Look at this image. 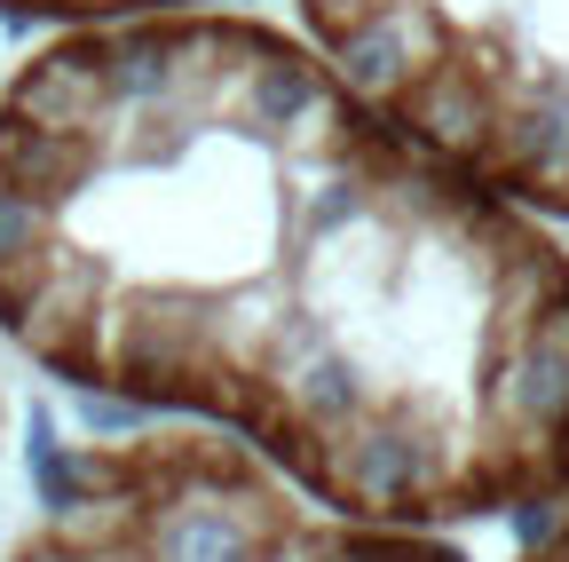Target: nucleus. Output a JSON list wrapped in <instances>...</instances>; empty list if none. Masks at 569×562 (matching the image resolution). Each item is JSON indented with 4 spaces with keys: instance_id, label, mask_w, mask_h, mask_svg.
<instances>
[{
    "instance_id": "obj_2",
    "label": "nucleus",
    "mask_w": 569,
    "mask_h": 562,
    "mask_svg": "<svg viewBox=\"0 0 569 562\" xmlns=\"http://www.w3.org/2000/svg\"><path fill=\"white\" fill-rule=\"evenodd\" d=\"M0 562H467L443 531L340 515L253 444L159 420L119 436H40L32 507Z\"/></svg>"
},
{
    "instance_id": "obj_1",
    "label": "nucleus",
    "mask_w": 569,
    "mask_h": 562,
    "mask_svg": "<svg viewBox=\"0 0 569 562\" xmlns=\"http://www.w3.org/2000/svg\"><path fill=\"white\" fill-rule=\"evenodd\" d=\"M0 348L340 515L569 491V246L246 9L63 24L0 80Z\"/></svg>"
},
{
    "instance_id": "obj_6",
    "label": "nucleus",
    "mask_w": 569,
    "mask_h": 562,
    "mask_svg": "<svg viewBox=\"0 0 569 562\" xmlns=\"http://www.w3.org/2000/svg\"><path fill=\"white\" fill-rule=\"evenodd\" d=\"M0 452H9V381H0Z\"/></svg>"
},
{
    "instance_id": "obj_4",
    "label": "nucleus",
    "mask_w": 569,
    "mask_h": 562,
    "mask_svg": "<svg viewBox=\"0 0 569 562\" xmlns=\"http://www.w3.org/2000/svg\"><path fill=\"white\" fill-rule=\"evenodd\" d=\"M167 9H213V0H0L9 24H119V17H167Z\"/></svg>"
},
{
    "instance_id": "obj_5",
    "label": "nucleus",
    "mask_w": 569,
    "mask_h": 562,
    "mask_svg": "<svg viewBox=\"0 0 569 562\" xmlns=\"http://www.w3.org/2000/svg\"><path fill=\"white\" fill-rule=\"evenodd\" d=\"M515 562H569V491L538 507V523H530V539L515 546Z\"/></svg>"
},
{
    "instance_id": "obj_3",
    "label": "nucleus",
    "mask_w": 569,
    "mask_h": 562,
    "mask_svg": "<svg viewBox=\"0 0 569 562\" xmlns=\"http://www.w3.org/2000/svg\"><path fill=\"white\" fill-rule=\"evenodd\" d=\"M388 127L538 223H569V0H293Z\"/></svg>"
}]
</instances>
